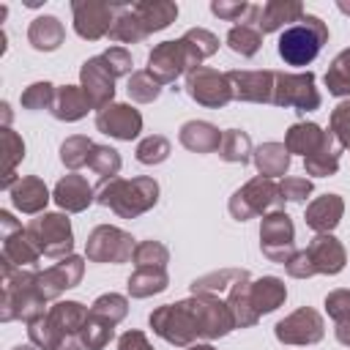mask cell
Returning a JSON list of instances; mask_svg holds the SVG:
<instances>
[{"label":"cell","mask_w":350,"mask_h":350,"mask_svg":"<svg viewBox=\"0 0 350 350\" xmlns=\"http://www.w3.org/2000/svg\"><path fill=\"white\" fill-rule=\"evenodd\" d=\"M3 262V301H0V320L11 323V320H25L33 323L41 314H46V301L38 293L36 276L38 271L30 268H16L5 260Z\"/></svg>","instance_id":"obj_1"},{"label":"cell","mask_w":350,"mask_h":350,"mask_svg":"<svg viewBox=\"0 0 350 350\" xmlns=\"http://www.w3.org/2000/svg\"><path fill=\"white\" fill-rule=\"evenodd\" d=\"M96 202L109 208L120 219H137L159 202V183L148 175L139 178H112L98 186Z\"/></svg>","instance_id":"obj_2"},{"label":"cell","mask_w":350,"mask_h":350,"mask_svg":"<svg viewBox=\"0 0 350 350\" xmlns=\"http://www.w3.org/2000/svg\"><path fill=\"white\" fill-rule=\"evenodd\" d=\"M325 41H328V25L314 14H304L295 25L282 30L276 49L287 66H309L320 55Z\"/></svg>","instance_id":"obj_3"},{"label":"cell","mask_w":350,"mask_h":350,"mask_svg":"<svg viewBox=\"0 0 350 350\" xmlns=\"http://www.w3.org/2000/svg\"><path fill=\"white\" fill-rule=\"evenodd\" d=\"M148 323H150L156 336H161L170 345H178V347H189L197 339H202L197 309H194L191 298H183L178 304H164V306L153 309Z\"/></svg>","instance_id":"obj_4"},{"label":"cell","mask_w":350,"mask_h":350,"mask_svg":"<svg viewBox=\"0 0 350 350\" xmlns=\"http://www.w3.org/2000/svg\"><path fill=\"white\" fill-rule=\"evenodd\" d=\"M284 205V197L279 191V183H273L271 178H252L246 180L238 191H232L230 202H227V211L235 221H249L254 216H265L271 211H282Z\"/></svg>","instance_id":"obj_5"},{"label":"cell","mask_w":350,"mask_h":350,"mask_svg":"<svg viewBox=\"0 0 350 350\" xmlns=\"http://www.w3.org/2000/svg\"><path fill=\"white\" fill-rule=\"evenodd\" d=\"M202 63V57L194 52V46L180 36L178 41H161L150 49L148 55V74L159 82V85H170L175 82L180 74L194 71Z\"/></svg>","instance_id":"obj_6"},{"label":"cell","mask_w":350,"mask_h":350,"mask_svg":"<svg viewBox=\"0 0 350 350\" xmlns=\"http://www.w3.org/2000/svg\"><path fill=\"white\" fill-rule=\"evenodd\" d=\"M25 232L33 241V246L41 252V257L63 260L74 249V230H71V221L66 219V213H46L44 211L27 221Z\"/></svg>","instance_id":"obj_7"},{"label":"cell","mask_w":350,"mask_h":350,"mask_svg":"<svg viewBox=\"0 0 350 350\" xmlns=\"http://www.w3.org/2000/svg\"><path fill=\"white\" fill-rule=\"evenodd\" d=\"M134 249H137V243H134L131 232H126L120 227H112V224H98L88 235L85 257L90 262H112V265H120V262H129L134 257Z\"/></svg>","instance_id":"obj_8"},{"label":"cell","mask_w":350,"mask_h":350,"mask_svg":"<svg viewBox=\"0 0 350 350\" xmlns=\"http://www.w3.org/2000/svg\"><path fill=\"white\" fill-rule=\"evenodd\" d=\"M260 249L271 262L287 265L295 249V227L284 211H271L260 221Z\"/></svg>","instance_id":"obj_9"},{"label":"cell","mask_w":350,"mask_h":350,"mask_svg":"<svg viewBox=\"0 0 350 350\" xmlns=\"http://www.w3.org/2000/svg\"><path fill=\"white\" fill-rule=\"evenodd\" d=\"M320 90L314 88V74L304 71V74H287V71H276V82H273V104L276 107H293L295 112H312L320 107Z\"/></svg>","instance_id":"obj_10"},{"label":"cell","mask_w":350,"mask_h":350,"mask_svg":"<svg viewBox=\"0 0 350 350\" xmlns=\"http://www.w3.org/2000/svg\"><path fill=\"white\" fill-rule=\"evenodd\" d=\"M123 3H98V0H74L71 14H74V33L85 41H98L109 36L112 22L118 16Z\"/></svg>","instance_id":"obj_11"},{"label":"cell","mask_w":350,"mask_h":350,"mask_svg":"<svg viewBox=\"0 0 350 350\" xmlns=\"http://www.w3.org/2000/svg\"><path fill=\"white\" fill-rule=\"evenodd\" d=\"M186 93L191 101L208 109H219L232 101V88L227 82V74L208 66H197L194 71L186 74Z\"/></svg>","instance_id":"obj_12"},{"label":"cell","mask_w":350,"mask_h":350,"mask_svg":"<svg viewBox=\"0 0 350 350\" xmlns=\"http://www.w3.org/2000/svg\"><path fill=\"white\" fill-rule=\"evenodd\" d=\"M273 334L282 345H317L325 336V323L317 309L301 306L287 317H282L273 325Z\"/></svg>","instance_id":"obj_13"},{"label":"cell","mask_w":350,"mask_h":350,"mask_svg":"<svg viewBox=\"0 0 350 350\" xmlns=\"http://www.w3.org/2000/svg\"><path fill=\"white\" fill-rule=\"evenodd\" d=\"M82 273H85V260L77 257V254H68L60 262H55L52 268L38 271L36 284H38V293L44 295V301H55L66 290L77 287L82 282Z\"/></svg>","instance_id":"obj_14"},{"label":"cell","mask_w":350,"mask_h":350,"mask_svg":"<svg viewBox=\"0 0 350 350\" xmlns=\"http://www.w3.org/2000/svg\"><path fill=\"white\" fill-rule=\"evenodd\" d=\"M96 129L101 134L112 137V139L131 142L142 131V115L131 104H115L112 101L109 107H104V109L96 112Z\"/></svg>","instance_id":"obj_15"},{"label":"cell","mask_w":350,"mask_h":350,"mask_svg":"<svg viewBox=\"0 0 350 350\" xmlns=\"http://www.w3.org/2000/svg\"><path fill=\"white\" fill-rule=\"evenodd\" d=\"M79 88L85 90V96H88V101H90V107L96 112L112 104V98H115V77L101 63V55L88 57L82 63V68H79Z\"/></svg>","instance_id":"obj_16"},{"label":"cell","mask_w":350,"mask_h":350,"mask_svg":"<svg viewBox=\"0 0 350 350\" xmlns=\"http://www.w3.org/2000/svg\"><path fill=\"white\" fill-rule=\"evenodd\" d=\"M227 82L232 88V98L252 104H273V82L276 71H227Z\"/></svg>","instance_id":"obj_17"},{"label":"cell","mask_w":350,"mask_h":350,"mask_svg":"<svg viewBox=\"0 0 350 350\" xmlns=\"http://www.w3.org/2000/svg\"><path fill=\"white\" fill-rule=\"evenodd\" d=\"M306 254H309L314 271H317V273H328V276L339 273V271L345 268V262H347V252H345L342 241L334 238L331 232L314 235V238L309 241V246H306Z\"/></svg>","instance_id":"obj_18"},{"label":"cell","mask_w":350,"mask_h":350,"mask_svg":"<svg viewBox=\"0 0 350 350\" xmlns=\"http://www.w3.org/2000/svg\"><path fill=\"white\" fill-rule=\"evenodd\" d=\"M52 200H55L57 208L66 211V213H82V211L96 200V194H93L90 183H88L82 175L71 172V175H66V178H60V180L55 183Z\"/></svg>","instance_id":"obj_19"},{"label":"cell","mask_w":350,"mask_h":350,"mask_svg":"<svg viewBox=\"0 0 350 350\" xmlns=\"http://www.w3.org/2000/svg\"><path fill=\"white\" fill-rule=\"evenodd\" d=\"M342 213H345V200L339 194H323L306 205L304 221L309 230H314L320 235V232H331L342 221Z\"/></svg>","instance_id":"obj_20"},{"label":"cell","mask_w":350,"mask_h":350,"mask_svg":"<svg viewBox=\"0 0 350 350\" xmlns=\"http://www.w3.org/2000/svg\"><path fill=\"white\" fill-rule=\"evenodd\" d=\"M8 194H11V205H14L19 213H36V216L44 213L46 202L52 200L46 183H44L38 175H25V178H19Z\"/></svg>","instance_id":"obj_21"},{"label":"cell","mask_w":350,"mask_h":350,"mask_svg":"<svg viewBox=\"0 0 350 350\" xmlns=\"http://www.w3.org/2000/svg\"><path fill=\"white\" fill-rule=\"evenodd\" d=\"M304 16V5L298 0H268L260 5V16H257V30L260 33H276V30H287L290 25H295Z\"/></svg>","instance_id":"obj_22"},{"label":"cell","mask_w":350,"mask_h":350,"mask_svg":"<svg viewBox=\"0 0 350 350\" xmlns=\"http://www.w3.org/2000/svg\"><path fill=\"white\" fill-rule=\"evenodd\" d=\"M331 139H334L331 131H323L317 123H293L284 134V148L290 150V156L298 153L306 159V156L317 153L320 148H325Z\"/></svg>","instance_id":"obj_23"},{"label":"cell","mask_w":350,"mask_h":350,"mask_svg":"<svg viewBox=\"0 0 350 350\" xmlns=\"http://www.w3.org/2000/svg\"><path fill=\"white\" fill-rule=\"evenodd\" d=\"M221 134L213 123L208 120H186L178 131V139L186 150L191 153H219V145H221Z\"/></svg>","instance_id":"obj_24"},{"label":"cell","mask_w":350,"mask_h":350,"mask_svg":"<svg viewBox=\"0 0 350 350\" xmlns=\"http://www.w3.org/2000/svg\"><path fill=\"white\" fill-rule=\"evenodd\" d=\"M287 298V287L279 276H260L249 284V301H252V309L257 312V317L268 314V312H276Z\"/></svg>","instance_id":"obj_25"},{"label":"cell","mask_w":350,"mask_h":350,"mask_svg":"<svg viewBox=\"0 0 350 350\" xmlns=\"http://www.w3.org/2000/svg\"><path fill=\"white\" fill-rule=\"evenodd\" d=\"M131 11L137 14L139 25L145 27V33H159L164 27H170L178 19V5L170 0H139L131 5Z\"/></svg>","instance_id":"obj_26"},{"label":"cell","mask_w":350,"mask_h":350,"mask_svg":"<svg viewBox=\"0 0 350 350\" xmlns=\"http://www.w3.org/2000/svg\"><path fill=\"white\" fill-rule=\"evenodd\" d=\"M90 101L85 96V90L79 85H63L57 88L55 93V104H52V115L57 120H66V123H74V120H82L88 112H90Z\"/></svg>","instance_id":"obj_27"},{"label":"cell","mask_w":350,"mask_h":350,"mask_svg":"<svg viewBox=\"0 0 350 350\" xmlns=\"http://www.w3.org/2000/svg\"><path fill=\"white\" fill-rule=\"evenodd\" d=\"M63 38H66V27H63V22H60L57 16H52V14L36 16V19L30 22V27H27V41H30V46L38 49V52H52V49H57V46L63 44Z\"/></svg>","instance_id":"obj_28"},{"label":"cell","mask_w":350,"mask_h":350,"mask_svg":"<svg viewBox=\"0 0 350 350\" xmlns=\"http://www.w3.org/2000/svg\"><path fill=\"white\" fill-rule=\"evenodd\" d=\"M254 167L262 178H284V172L290 170V150L284 148V142H262L257 150H254Z\"/></svg>","instance_id":"obj_29"},{"label":"cell","mask_w":350,"mask_h":350,"mask_svg":"<svg viewBox=\"0 0 350 350\" xmlns=\"http://www.w3.org/2000/svg\"><path fill=\"white\" fill-rule=\"evenodd\" d=\"M46 317L55 323V328H60L66 336H79L85 320L90 317V309L79 301H57L55 306H49Z\"/></svg>","instance_id":"obj_30"},{"label":"cell","mask_w":350,"mask_h":350,"mask_svg":"<svg viewBox=\"0 0 350 350\" xmlns=\"http://www.w3.org/2000/svg\"><path fill=\"white\" fill-rule=\"evenodd\" d=\"M0 139H3V180H0V189L11 191L14 183H16L14 170L25 159V142H22V137L11 126H3L0 129Z\"/></svg>","instance_id":"obj_31"},{"label":"cell","mask_w":350,"mask_h":350,"mask_svg":"<svg viewBox=\"0 0 350 350\" xmlns=\"http://www.w3.org/2000/svg\"><path fill=\"white\" fill-rule=\"evenodd\" d=\"M41 252L33 246V241L27 238L25 230H16L14 235L3 238V260L16 265V268H36Z\"/></svg>","instance_id":"obj_32"},{"label":"cell","mask_w":350,"mask_h":350,"mask_svg":"<svg viewBox=\"0 0 350 350\" xmlns=\"http://www.w3.org/2000/svg\"><path fill=\"white\" fill-rule=\"evenodd\" d=\"M129 295L131 298H148L156 293H164L170 287V276L164 268H137L129 276Z\"/></svg>","instance_id":"obj_33"},{"label":"cell","mask_w":350,"mask_h":350,"mask_svg":"<svg viewBox=\"0 0 350 350\" xmlns=\"http://www.w3.org/2000/svg\"><path fill=\"white\" fill-rule=\"evenodd\" d=\"M249 284H252V279H241V282H235L230 290H227V306L232 309V317H235V325L238 328H252L260 317H257V312L252 309V301H249Z\"/></svg>","instance_id":"obj_34"},{"label":"cell","mask_w":350,"mask_h":350,"mask_svg":"<svg viewBox=\"0 0 350 350\" xmlns=\"http://www.w3.org/2000/svg\"><path fill=\"white\" fill-rule=\"evenodd\" d=\"M241 279H249L246 268H221V271H213V273H205V276L194 279L191 282V295L194 293H213V295H219V293H227Z\"/></svg>","instance_id":"obj_35"},{"label":"cell","mask_w":350,"mask_h":350,"mask_svg":"<svg viewBox=\"0 0 350 350\" xmlns=\"http://www.w3.org/2000/svg\"><path fill=\"white\" fill-rule=\"evenodd\" d=\"M219 156L230 164H246L254 150H252V137L241 129H227L221 134V145H219Z\"/></svg>","instance_id":"obj_36"},{"label":"cell","mask_w":350,"mask_h":350,"mask_svg":"<svg viewBox=\"0 0 350 350\" xmlns=\"http://www.w3.org/2000/svg\"><path fill=\"white\" fill-rule=\"evenodd\" d=\"M325 88L331 96H339L342 101L350 98V46L342 49L331 60V66L325 71Z\"/></svg>","instance_id":"obj_37"},{"label":"cell","mask_w":350,"mask_h":350,"mask_svg":"<svg viewBox=\"0 0 350 350\" xmlns=\"http://www.w3.org/2000/svg\"><path fill=\"white\" fill-rule=\"evenodd\" d=\"M109 38H115V41H120V44H139L142 38H148V33H145V27L139 25V19H137V14L131 11V5H126V3L120 5L118 16H115V22H112Z\"/></svg>","instance_id":"obj_38"},{"label":"cell","mask_w":350,"mask_h":350,"mask_svg":"<svg viewBox=\"0 0 350 350\" xmlns=\"http://www.w3.org/2000/svg\"><path fill=\"white\" fill-rule=\"evenodd\" d=\"M260 44H262V33H260L254 25H249V22L232 25L230 33H227V46H230L235 55H241V57L257 55Z\"/></svg>","instance_id":"obj_39"},{"label":"cell","mask_w":350,"mask_h":350,"mask_svg":"<svg viewBox=\"0 0 350 350\" xmlns=\"http://www.w3.org/2000/svg\"><path fill=\"white\" fill-rule=\"evenodd\" d=\"M112 336H115V325L104 317H96L93 312L79 331V342L85 345V350H104L112 342Z\"/></svg>","instance_id":"obj_40"},{"label":"cell","mask_w":350,"mask_h":350,"mask_svg":"<svg viewBox=\"0 0 350 350\" xmlns=\"http://www.w3.org/2000/svg\"><path fill=\"white\" fill-rule=\"evenodd\" d=\"M27 336H30V345H36L38 350H57L66 339V334L60 328H55V323L46 314L27 323Z\"/></svg>","instance_id":"obj_41"},{"label":"cell","mask_w":350,"mask_h":350,"mask_svg":"<svg viewBox=\"0 0 350 350\" xmlns=\"http://www.w3.org/2000/svg\"><path fill=\"white\" fill-rule=\"evenodd\" d=\"M120 164H123V161H120V153H118L115 148H109V145H93L88 167L101 178V183H104V180L118 178Z\"/></svg>","instance_id":"obj_42"},{"label":"cell","mask_w":350,"mask_h":350,"mask_svg":"<svg viewBox=\"0 0 350 350\" xmlns=\"http://www.w3.org/2000/svg\"><path fill=\"white\" fill-rule=\"evenodd\" d=\"M93 139L82 137V134H74V137H66L63 145H60V161L68 167V170H79L90 161V150H93Z\"/></svg>","instance_id":"obj_43"},{"label":"cell","mask_w":350,"mask_h":350,"mask_svg":"<svg viewBox=\"0 0 350 350\" xmlns=\"http://www.w3.org/2000/svg\"><path fill=\"white\" fill-rule=\"evenodd\" d=\"M336 139H331L325 148H320L317 153L306 156L304 159V167H306V175H314V178H328V175H336L339 170V153H336Z\"/></svg>","instance_id":"obj_44"},{"label":"cell","mask_w":350,"mask_h":350,"mask_svg":"<svg viewBox=\"0 0 350 350\" xmlns=\"http://www.w3.org/2000/svg\"><path fill=\"white\" fill-rule=\"evenodd\" d=\"M134 265L137 268H164L170 262V249L161 241H139L134 249Z\"/></svg>","instance_id":"obj_45"},{"label":"cell","mask_w":350,"mask_h":350,"mask_svg":"<svg viewBox=\"0 0 350 350\" xmlns=\"http://www.w3.org/2000/svg\"><path fill=\"white\" fill-rule=\"evenodd\" d=\"M90 312H93L96 317H104V320H109L112 325H118V323L129 314V301H126V295H120V293H104V295H98V298L93 301Z\"/></svg>","instance_id":"obj_46"},{"label":"cell","mask_w":350,"mask_h":350,"mask_svg":"<svg viewBox=\"0 0 350 350\" xmlns=\"http://www.w3.org/2000/svg\"><path fill=\"white\" fill-rule=\"evenodd\" d=\"M134 153H137V161H139V164L153 167V164L167 161V156L172 153V148H170V139H167V137H161V134H150V137H145V139L137 145Z\"/></svg>","instance_id":"obj_47"},{"label":"cell","mask_w":350,"mask_h":350,"mask_svg":"<svg viewBox=\"0 0 350 350\" xmlns=\"http://www.w3.org/2000/svg\"><path fill=\"white\" fill-rule=\"evenodd\" d=\"M129 98L131 101H137V104H150V101H156L159 98V93H161V85L148 74V71H134L131 77H129Z\"/></svg>","instance_id":"obj_48"},{"label":"cell","mask_w":350,"mask_h":350,"mask_svg":"<svg viewBox=\"0 0 350 350\" xmlns=\"http://www.w3.org/2000/svg\"><path fill=\"white\" fill-rule=\"evenodd\" d=\"M57 88L52 82H33L22 90V107L25 109H52Z\"/></svg>","instance_id":"obj_49"},{"label":"cell","mask_w":350,"mask_h":350,"mask_svg":"<svg viewBox=\"0 0 350 350\" xmlns=\"http://www.w3.org/2000/svg\"><path fill=\"white\" fill-rule=\"evenodd\" d=\"M328 131L331 137L350 150V98L339 101L334 109H331V123H328Z\"/></svg>","instance_id":"obj_50"},{"label":"cell","mask_w":350,"mask_h":350,"mask_svg":"<svg viewBox=\"0 0 350 350\" xmlns=\"http://www.w3.org/2000/svg\"><path fill=\"white\" fill-rule=\"evenodd\" d=\"M101 63L107 66V71L118 79V77H131L134 71H131V55L123 49V46H109V49H104L101 52Z\"/></svg>","instance_id":"obj_51"},{"label":"cell","mask_w":350,"mask_h":350,"mask_svg":"<svg viewBox=\"0 0 350 350\" xmlns=\"http://www.w3.org/2000/svg\"><path fill=\"white\" fill-rule=\"evenodd\" d=\"M325 312L334 323H350V290H331L325 295Z\"/></svg>","instance_id":"obj_52"},{"label":"cell","mask_w":350,"mask_h":350,"mask_svg":"<svg viewBox=\"0 0 350 350\" xmlns=\"http://www.w3.org/2000/svg\"><path fill=\"white\" fill-rule=\"evenodd\" d=\"M211 11L224 22H243L252 11V3H246V0H213Z\"/></svg>","instance_id":"obj_53"},{"label":"cell","mask_w":350,"mask_h":350,"mask_svg":"<svg viewBox=\"0 0 350 350\" xmlns=\"http://www.w3.org/2000/svg\"><path fill=\"white\" fill-rule=\"evenodd\" d=\"M183 38L194 46V52H197L202 60L211 57V55L219 49V38H216L211 30H205V27H191V30L183 33Z\"/></svg>","instance_id":"obj_54"},{"label":"cell","mask_w":350,"mask_h":350,"mask_svg":"<svg viewBox=\"0 0 350 350\" xmlns=\"http://www.w3.org/2000/svg\"><path fill=\"white\" fill-rule=\"evenodd\" d=\"M279 191H282V197H284L287 202H304V200L312 194V180H309V178L290 175V178H282Z\"/></svg>","instance_id":"obj_55"},{"label":"cell","mask_w":350,"mask_h":350,"mask_svg":"<svg viewBox=\"0 0 350 350\" xmlns=\"http://www.w3.org/2000/svg\"><path fill=\"white\" fill-rule=\"evenodd\" d=\"M284 271H287L293 279H309V276H314V273H317V271H314V265H312V260H309V254H306V249L295 252V254L290 257V262L284 265Z\"/></svg>","instance_id":"obj_56"},{"label":"cell","mask_w":350,"mask_h":350,"mask_svg":"<svg viewBox=\"0 0 350 350\" xmlns=\"http://www.w3.org/2000/svg\"><path fill=\"white\" fill-rule=\"evenodd\" d=\"M118 350H153V345L142 331H126L118 339Z\"/></svg>","instance_id":"obj_57"},{"label":"cell","mask_w":350,"mask_h":350,"mask_svg":"<svg viewBox=\"0 0 350 350\" xmlns=\"http://www.w3.org/2000/svg\"><path fill=\"white\" fill-rule=\"evenodd\" d=\"M0 227H3V238H8V235H14L16 230H22V224H19L8 211H0Z\"/></svg>","instance_id":"obj_58"},{"label":"cell","mask_w":350,"mask_h":350,"mask_svg":"<svg viewBox=\"0 0 350 350\" xmlns=\"http://www.w3.org/2000/svg\"><path fill=\"white\" fill-rule=\"evenodd\" d=\"M334 334H336V339H339L342 345H347V347H350V323H336Z\"/></svg>","instance_id":"obj_59"},{"label":"cell","mask_w":350,"mask_h":350,"mask_svg":"<svg viewBox=\"0 0 350 350\" xmlns=\"http://www.w3.org/2000/svg\"><path fill=\"white\" fill-rule=\"evenodd\" d=\"M186 350H216L213 345H208V342H194V345H189Z\"/></svg>","instance_id":"obj_60"},{"label":"cell","mask_w":350,"mask_h":350,"mask_svg":"<svg viewBox=\"0 0 350 350\" xmlns=\"http://www.w3.org/2000/svg\"><path fill=\"white\" fill-rule=\"evenodd\" d=\"M0 109H3V123L8 126V123H11V107H8L5 101H3V104H0Z\"/></svg>","instance_id":"obj_61"},{"label":"cell","mask_w":350,"mask_h":350,"mask_svg":"<svg viewBox=\"0 0 350 350\" xmlns=\"http://www.w3.org/2000/svg\"><path fill=\"white\" fill-rule=\"evenodd\" d=\"M336 5H339V11H345V14H350V3H347V0H339Z\"/></svg>","instance_id":"obj_62"},{"label":"cell","mask_w":350,"mask_h":350,"mask_svg":"<svg viewBox=\"0 0 350 350\" xmlns=\"http://www.w3.org/2000/svg\"><path fill=\"white\" fill-rule=\"evenodd\" d=\"M14 350H38V347H36V345H16Z\"/></svg>","instance_id":"obj_63"}]
</instances>
